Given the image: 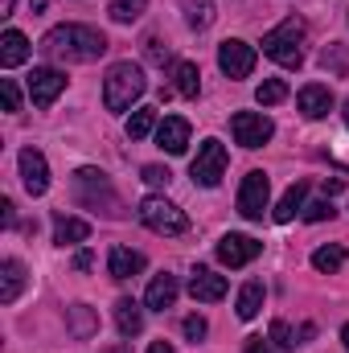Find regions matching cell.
<instances>
[{
  "instance_id": "obj_1",
  "label": "cell",
  "mask_w": 349,
  "mask_h": 353,
  "mask_svg": "<svg viewBox=\"0 0 349 353\" xmlns=\"http://www.w3.org/2000/svg\"><path fill=\"white\" fill-rule=\"evenodd\" d=\"M41 54L58 62H99L107 54V37L90 25H58L41 37Z\"/></svg>"
},
{
  "instance_id": "obj_2",
  "label": "cell",
  "mask_w": 349,
  "mask_h": 353,
  "mask_svg": "<svg viewBox=\"0 0 349 353\" xmlns=\"http://www.w3.org/2000/svg\"><path fill=\"white\" fill-rule=\"evenodd\" d=\"M144 90H148V83L136 62H115L103 79V103H107V111H132L144 99Z\"/></svg>"
},
{
  "instance_id": "obj_3",
  "label": "cell",
  "mask_w": 349,
  "mask_h": 353,
  "mask_svg": "<svg viewBox=\"0 0 349 353\" xmlns=\"http://www.w3.org/2000/svg\"><path fill=\"white\" fill-rule=\"evenodd\" d=\"M304 37H308V33H304V21L288 17V21H279V25L263 37V54H267L271 62L296 70V66L304 62Z\"/></svg>"
},
{
  "instance_id": "obj_4",
  "label": "cell",
  "mask_w": 349,
  "mask_h": 353,
  "mask_svg": "<svg viewBox=\"0 0 349 353\" xmlns=\"http://www.w3.org/2000/svg\"><path fill=\"white\" fill-rule=\"evenodd\" d=\"M140 222H144L148 230H157V234H185V230H189L185 210L173 205L169 197H144V201H140Z\"/></svg>"
},
{
  "instance_id": "obj_5",
  "label": "cell",
  "mask_w": 349,
  "mask_h": 353,
  "mask_svg": "<svg viewBox=\"0 0 349 353\" xmlns=\"http://www.w3.org/2000/svg\"><path fill=\"white\" fill-rule=\"evenodd\" d=\"M222 173H226V144H222V140H206V144L197 148L193 165H189V176H193V185L214 189V185L222 181Z\"/></svg>"
},
{
  "instance_id": "obj_6",
  "label": "cell",
  "mask_w": 349,
  "mask_h": 353,
  "mask_svg": "<svg viewBox=\"0 0 349 353\" xmlns=\"http://www.w3.org/2000/svg\"><path fill=\"white\" fill-rule=\"evenodd\" d=\"M230 132H235V144H243V148H263V144L275 136V123H271L263 111H235Z\"/></svg>"
},
{
  "instance_id": "obj_7",
  "label": "cell",
  "mask_w": 349,
  "mask_h": 353,
  "mask_svg": "<svg viewBox=\"0 0 349 353\" xmlns=\"http://www.w3.org/2000/svg\"><path fill=\"white\" fill-rule=\"evenodd\" d=\"M267 201H271V181H267L263 169H251V173L243 176V185H239V214L251 218V222H259Z\"/></svg>"
},
{
  "instance_id": "obj_8",
  "label": "cell",
  "mask_w": 349,
  "mask_h": 353,
  "mask_svg": "<svg viewBox=\"0 0 349 353\" xmlns=\"http://www.w3.org/2000/svg\"><path fill=\"white\" fill-rule=\"evenodd\" d=\"M255 62H259L255 46H247V41H239V37H230V41L218 46V66H222L226 79H251Z\"/></svg>"
},
{
  "instance_id": "obj_9",
  "label": "cell",
  "mask_w": 349,
  "mask_h": 353,
  "mask_svg": "<svg viewBox=\"0 0 349 353\" xmlns=\"http://www.w3.org/2000/svg\"><path fill=\"white\" fill-rule=\"evenodd\" d=\"M62 90H66V74H62V70H54V66H33V74H29V99H33V107H50Z\"/></svg>"
},
{
  "instance_id": "obj_10",
  "label": "cell",
  "mask_w": 349,
  "mask_h": 353,
  "mask_svg": "<svg viewBox=\"0 0 349 353\" xmlns=\"http://www.w3.org/2000/svg\"><path fill=\"white\" fill-rule=\"evenodd\" d=\"M263 251V243H255L251 234H222V243H218V259L226 267H247L255 263Z\"/></svg>"
},
{
  "instance_id": "obj_11",
  "label": "cell",
  "mask_w": 349,
  "mask_h": 353,
  "mask_svg": "<svg viewBox=\"0 0 349 353\" xmlns=\"http://www.w3.org/2000/svg\"><path fill=\"white\" fill-rule=\"evenodd\" d=\"M74 193H79V201H87V205H99V197H103L107 205H115V189H111L107 173H99V169H79V173H74Z\"/></svg>"
},
{
  "instance_id": "obj_12",
  "label": "cell",
  "mask_w": 349,
  "mask_h": 353,
  "mask_svg": "<svg viewBox=\"0 0 349 353\" xmlns=\"http://www.w3.org/2000/svg\"><path fill=\"white\" fill-rule=\"evenodd\" d=\"M21 181H25V189L33 197H41L50 189V165H46V157L37 148H21Z\"/></svg>"
},
{
  "instance_id": "obj_13",
  "label": "cell",
  "mask_w": 349,
  "mask_h": 353,
  "mask_svg": "<svg viewBox=\"0 0 349 353\" xmlns=\"http://www.w3.org/2000/svg\"><path fill=\"white\" fill-rule=\"evenodd\" d=\"M189 296L201 300V304H218V300L226 296V275H218V271H210V267H197V271L189 275Z\"/></svg>"
},
{
  "instance_id": "obj_14",
  "label": "cell",
  "mask_w": 349,
  "mask_h": 353,
  "mask_svg": "<svg viewBox=\"0 0 349 353\" xmlns=\"http://www.w3.org/2000/svg\"><path fill=\"white\" fill-rule=\"evenodd\" d=\"M157 144H161L169 157H181V152L189 148V119H181V115H165V119L157 123Z\"/></svg>"
},
{
  "instance_id": "obj_15",
  "label": "cell",
  "mask_w": 349,
  "mask_h": 353,
  "mask_svg": "<svg viewBox=\"0 0 349 353\" xmlns=\"http://www.w3.org/2000/svg\"><path fill=\"white\" fill-rule=\"evenodd\" d=\"M296 103H300V115L304 119H325L333 111V90L321 87V83H308V87H300Z\"/></svg>"
},
{
  "instance_id": "obj_16",
  "label": "cell",
  "mask_w": 349,
  "mask_h": 353,
  "mask_svg": "<svg viewBox=\"0 0 349 353\" xmlns=\"http://www.w3.org/2000/svg\"><path fill=\"white\" fill-rule=\"evenodd\" d=\"M177 292H181L177 275L161 271V275H152V283H148V292H144V304H148L152 312H165V308H173L177 304Z\"/></svg>"
},
{
  "instance_id": "obj_17",
  "label": "cell",
  "mask_w": 349,
  "mask_h": 353,
  "mask_svg": "<svg viewBox=\"0 0 349 353\" xmlns=\"http://www.w3.org/2000/svg\"><path fill=\"white\" fill-rule=\"evenodd\" d=\"M107 271H111V279H132V275L144 271V255L132 251V247H111V255H107Z\"/></svg>"
},
{
  "instance_id": "obj_18",
  "label": "cell",
  "mask_w": 349,
  "mask_h": 353,
  "mask_svg": "<svg viewBox=\"0 0 349 353\" xmlns=\"http://www.w3.org/2000/svg\"><path fill=\"white\" fill-rule=\"evenodd\" d=\"M115 329H119V337H140V329H144V312H140V304L136 300H115Z\"/></svg>"
},
{
  "instance_id": "obj_19",
  "label": "cell",
  "mask_w": 349,
  "mask_h": 353,
  "mask_svg": "<svg viewBox=\"0 0 349 353\" xmlns=\"http://www.w3.org/2000/svg\"><path fill=\"white\" fill-rule=\"evenodd\" d=\"M87 239H90V222L66 218V214L54 218V243H58V247H74V243H87Z\"/></svg>"
},
{
  "instance_id": "obj_20",
  "label": "cell",
  "mask_w": 349,
  "mask_h": 353,
  "mask_svg": "<svg viewBox=\"0 0 349 353\" xmlns=\"http://www.w3.org/2000/svg\"><path fill=\"white\" fill-rule=\"evenodd\" d=\"M25 58H29V37H25L21 29H8V33L0 37V66L12 70V66H21Z\"/></svg>"
},
{
  "instance_id": "obj_21",
  "label": "cell",
  "mask_w": 349,
  "mask_h": 353,
  "mask_svg": "<svg viewBox=\"0 0 349 353\" xmlns=\"http://www.w3.org/2000/svg\"><path fill=\"white\" fill-rule=\"evenodd\" d=\"M304 197H308V181H292L288 185V193L279 197V205H275V222H292L296 214H304Z\"/></svg>"
},
{
  "instance_id": "obj_22",
  "label": "cell",
  "mask_w": 349,
  "mask_h": 353,
  "mask_svg": "<svg viewBox=\"0 0 349 353\" xmlns=\"http://www.w3.org/2000/svg\"><path fill=\"white\" fill-rule=\"evenodd\" d=\"M21 288H25V267L17 259H4L0 263V304H12L21 296Z\"/></svg>"
},
{
  "instance_id": "obj_23",
  "label": "cell",
  "mask_w": 349,
  "mask_h": 353,
  "mask_svg": "<svg viewBox=\"0 0 349 353\" xmlns=\"http://www.w3.org/2000/svg\"><path fill=\"white\" fill-rule=\"evenodd\" d=\"M263 283L259 279H251V283H243V292H239V300H235V312H239V321H255L263 308Z\"/></svg>"
},
{
  "instance_id": "obj_24",
  "label": "cell",
  "mask_w": 349,
  "mask_h": 353,
  "mask_svg": "<svg viewBox=\"0 0 349 353\" xmlns=\"http://www.w3.org/2000/svg\"><path fill=\"white\" fill-rule=\"evenodd\" d=\"M173 90L181 99H197V90H201V70H197L193 62H177L173 66Z\"/></svg>"
},
{
  "instance_id": "obj_25",
  "label": "cell",
  "mask_w": 349,
  "mask_h": 353,
  "mask_svg": "<svg viewBox=\"0 0 349 353\" xmlns=\"http://www.w3.org/2000/svg\"><path fill=\"white\" fill-rule=\"evenodd\" d=\"M181 12H185V25L197 33L214 25V0H181Z\"/></svg>"
},
{
  "instance_id": "obj_26",
  "label": "cell",
  "mask_w": 349,
  "mask_h": 353,
  "mask_svg": "<svg viewBox=\"0 0 349 353\" xmlns=\"http://www.w3.org/2000/svg\"><path fill=\"white\" fill-rule=\"evenodd\" d=\"M152 128H157V107H136L132 119H128V136L132 140H144Z\"/></svg>"
},
{
  "instance_id": "obj_27",
  "label": "cell",
  "mask_w": 349,
  "mask_h": 353,
  "mask_svg": "<svg viewBox=\"0 0 349 353\" xmlns=\"http://www.w3.org/2000/svg\"><path fill=\"white\" fill-rule=\"evenodd\" d=\"M144 8H148L144 0H111L107 12H111V21H119V25H132V21L144 17Z\"/></svg>"
},
{
  "instance_id": "obj_28",
  "label": "cell",
  "mask_w": 349,
  "mask_h": 353,
  "mask_svg": "<svg viewBox=\"0 0 349 353\" xmlns=\"http://www.w3.org/2000/svg\"><path fill=\"white\" fill-rule=\"evenodd\" d=\"M341 263H346V251L341 247H317L312 251V267L317 271H329L333 275V271H341Z\"/></svg>"
},
{
  "instance_id": "obj_29",
  "label": "cell",
  "mask_w": 349,
  "mask_h": 353,
  "mask_svg": "<svg viewBox=\"0 0 349 353\" xmlns=\"http://www.w3.org/2000/svg\"><path fill=\"white\" fill-rule=\"evenodd\" d=\"M255 99H259V107H275V103L288 99V83H283V79H267V83H259Z\"/></svg>"
},
{
  "instance_id": "obj_30",
  "label": "cell",
  "mask_w": 349,
  "mask_h": 353,
  "mask_svg": "<svg viewBox=\"0 0 349 353\" xmlns=\"http://www.w3.org/2000/svg\"><path fill=\"white\" fill-rule=\"evenodd\" d=\"M94 329H99V325H94L90 308L87 304H74V308H70V333H74V337H90Z\"/></svg>"
},
{
  "instance_id": "obj_31",
  "label": "cell",
  "mask_w": 349,
  "mask_h": 353,
  "mask_svg": "<svg viewBox=\"0 0 349 353\" xmlns=\"http://www.w3.org/2000/svg\"><path fill=\"white\" fill-rule=\"evenodd\" d=\"M267 341H275L279 350H296L300 341H296V329L288 325V321H271V333H267Z\"/></svg>"
},
{
  "instance_id": "obj_32",
  "label": "cell",
  "mask_w": 349,
  "mask_h": 353,
  "mask_svg": "<svg viewBox=\"0 0 349 353\" xmlns=\"http://www.w3.org/2000/svg\"><path fill=\"white\" fill-rule=\"evenodd\" d=\"M321 66L333 70V74H346V54H341V46H329V50L321 54Z\"/></svg>"
},
{
  "instance_id": "obj_33",
  "label": "cell",
  "mask_w": 349,
  "mask_h": 353,
  "mask_svg": "<svg viewBox=\"0 0 349 353\" xmlns=\"http://www.w3.org/2000/svg\"><path fill=\"white\" fill-rule=\"evenodd\" d=\"M144 181H148V185H152V189H165V185H169V181H173V173H169V169H165V165H144Z\"/></svg>"
},
{
  "instance_id": "obj_34",
  "label": "cell",
  "mask_w": 349,
  "mask_h": 353,
  "mask_svg": "<svg viewBox=\"0 0 349 353\" xmlns=\"http://www.w3.org/2000/svg\"><path fill=\"white\" fill-rule=\"evenodd\" d=\"M0 94H4V111H21V87L12 79H0Z\"/></svg>"
},
{
  "instance_id": "obj_35",
  "label": "cell",
  "mask_w": 349,
  "mask_h": 353,
  "mask_svg": "<svg viewBox=\"0 0 349 353\" xmlns=\"http://www.w3.org/2000/svg\"><path fill=\"white\" fill-rule=\"evenodd\" d=\"M325 218H333V205L329 201H308L304 205V222H325Z\"/></svg>"
},
{
  "instance_id": "obj_36",
  "label": "cell",
  "mask_w": 349,
  "mask_h": 353,
  "mask_svg": "<svg viewBox=\"0 0 349 353\" xmlns=\"http://www.w3.org/2000/svg\"><path fill=\"white\" fill-rule=\"evenodd\" d=\"M181 329H185V337H189V341H201L210 325H206V316H185V325H181Z\"/></svg>"
},
{
  "instance_id": "obj_37",
  "label": "cell",
  "mask_w": 349,
  "mask_h": 353,
  "mask_svg": "<svg viewBox=\"0 0 349 353\" xmlns=\"http://www.w3.org/2000/svg\"><path fill=\"white\" fill-rule=\"evenodd\" d=\"M148 58H152V62H165V58H169V46H161V41L152 37V41H148Z\"/></svg>"
},
{
  "instance_id": "obj_38",
  "label": "cell",
  "mask_w": 349,
  "mask_h": 353,
  "mask_svg": "<svg viewBox=\"0 0 349 353\" xmlns=\"http://www.w3.org/2000/svg\"><path fill=\"white\" fill-rule=\"evenodd\" d=\"M247 353H275V350H271L263 337H251V341H247Z\"/></svg>"
},
{
  "instance_id": "obj_39",
  "label": "cell",
  "mask_w": 349,
  "mask_h": 353,
  "mask_svg": "<svg viewBox=\"0 0 349 353\" xmlns=\"http://www.w3.org/2000/svg\"><path fill=\"white\" fill-rule=\"evenodd\" d=\"M0 218H4V226H12V201H8V197L0 201Z\"/></svg>"
},
{
  "instance_id": "obj_40",
  "label": "cell",
  "mask_w": 349,
  "mask_h": 353,
  "mask_svg": "<svg viewBox=\"0 0 349 353\" xmlns=\"http://www.w3.org/2000/svg\"><path fill=\"white\" fill-rule=\"evenodd\" d=\"M148 353H177V350L169 345V341H152V345H148Z\"/></svg>"
},
{
  "instance_id": "obj_41",
  "label": "cell",
  "mask_w": 349,
  "mask_h": 353,
  "mask_svg": "<svg viewBox=\"0 0 349 353\" xmlns=\"http://www.w3.org/2000/svg\"><path fill=\"white\" fill-rule=\"evenodd\" d=\"M74 267H79V271H87V267H90V255H87V251H79V255H74Z\"/></svg>"
},
{
  "instance_id": "obj_42",
  "label": "cell",
  "mask_w": 349,
  "mask_h": 353,
  "mask_svg": "<svg viewBox=\"0 0 349 353\" xmlns=\"http://www.w3.org/2000/svg\"><path fill=\"white\" fill-rule=\"evenodd\" d=\"M341 341H346V350H349V325H346V329H341Z\"/></svg>"
},
{
  "instance_id": "obj_43",
  "label": "cell",
  "mask_w": 349,
  "mask_h": 353,
  "mask_svg": "<svg viewBox=\"0 0 349 353\" xmlns=\"http://www.w3.org/2000/svg\"><path fill=\"white\" fill-rule=\"evenodd\" d=\"M346 128H349V99H346Z\"/></svg>"
},
{
  "instance_id": "obj_44",
  "label": "cell",
  "mask_w": 349,
  "mask_h": 353,
  "mask_svg": "<svg viewBox=\"0 0 349 353\" xmlns=\"http://www.w3.org/2000/svg\"><path fill=\"white\" fill-rule=\"evenodd\" d=\"M107 353H123V350H107Z\"/></svg>"
}]
</instances>
